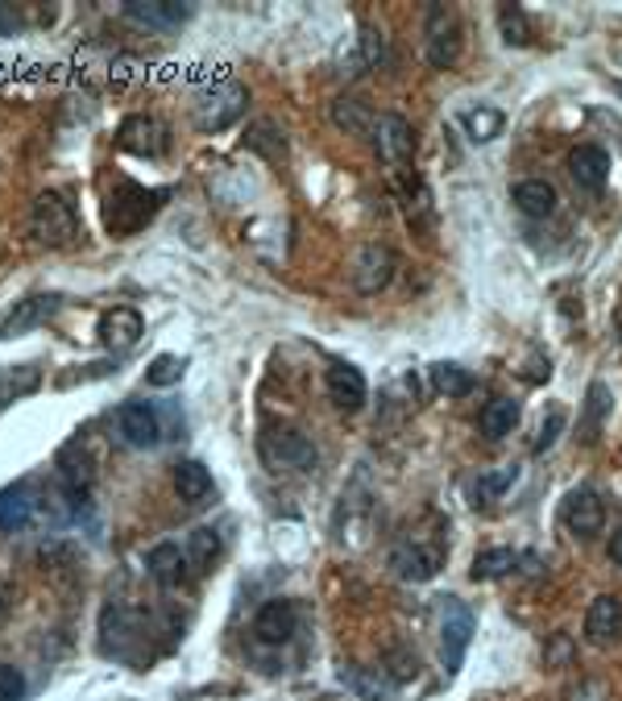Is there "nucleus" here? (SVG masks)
I'll return each instance as SVG.
<instances>
[{
	"mask_svg": "<svg viewBox=\"0 0 622 701\" xmlns=\"http://www.w3.org/2000/svg\"><path fill=\"white\" fill-rule=\"evenodd\" d=\"M473 610L465 607L461 598H440V660H444V673L457 677L469 652V639H473Z\"/></svg>",
	"mask_w": 622,
	"mask_h": 701,
	"instance_id": "f257e3e1",
	"label": "nucleus"
},
{
	"mask_svg": "<svg viewBox=\"0 0 622 701\" xmlns=\"http://www.w3.org/2000/svg\"><path fill=\"white\" fill-rule=\"evenodd\" d=\"M29 233L42 245H71L75 233H79V220H75V208L67 204V195L59 191H42L29 208Z\"/></svg>",
	"mask_w": 622,
	"mask_h": 701,
	"instance_id": "f03ea898",
	"label": "nucleus"
},
{
	"mask_svg": "<svg viewBox=\"0 0 622 701\" xmlns=\"http://www.w3.org/2000/svg\"><path fill=\"white\" fill-rule=\"evenodd\" d=\"M461 59V17L448 4L428 9V63L432 67H453Z\"/></svg>",
	"mask_w": 622,
	"mask_h": 701,
	"instance_id": "7ed1b4c3",
	"label": "nucleus"
},
{
	"mask_svg": "<svg viewBox=\"0 0 622 701\" xmlns=\"http://www.w3.org/2000/svg\"><path fill=\"white\" fill-rule=\"evenodd\" d=\"M262 457L275 469H300V473H312L316 461H320L316 445L295 428H278L270 436H262Z\"/></svg>",
	"mask_w": 622,
	"mask_h": 701,
	"instance_id": "20e7f679",
	"label": "nucleus"
},
{
	"mask_svg": "<svg viewBox=\"0 0 622 701\" xmlns=\"http://www.w3.org/2000/svg\"><path fill=\"white\" fill-rule=\"evenodd\" d=\"M394 270H398V257H394L391 245L369 241L366 250L353 257V286H357L361 295H378V291L391 286Z\"/></svg>",
	"mask_w": 622,
	"mask_h": 701,
	"instance_id": "39448f33",
	"label": "nucleus"
},
{
	"mask_svg": "<svg viewBox=\"0 0 622 701\" xmlns=\"http://www.w3.org/2000/svg\"><path fill=\"white\" fill-rule=\"evenodd\" d=\"M373 150H378V158L386 166H407L415 158V129L407 120L398 117V113H382V117H373Z\"/></svg>",
	"mask_w": 622,
	"mask_h": 701,
	"instance_id": "423d86ee",
	"label": "nucleus"
},
{
	"mask_svg": "<svg viewBox=\"0 0 622 701\" xmlns=\"http://www.w3.org/2000/svg\"><path fill=\"white\" fill-rule=\"evenodd\" d=\"M560 519H564V527H569L576 539H594L601 532V523H606V507H601V498L589 490V486H576V490H569V498H564Z\"/></svg>",
	"mask_w": 622,
	"mask_h": 701,
	"instance_id": "0eeeda50",
	"label": "nucleus"
},
{
	"mask_svg": "<svg viewBox=\"0 0 622 701\" xmlns=\"http://www.w3.org/2000/svg\"><path fill=\"white\" fill-rule=\"evenodd\" d=\"M440 564H444V552L440 548H432V544H419V539H411V544H398L391 557V569L403 577V582H432L440 573Z\"/></svg>",
	"mask_w": 622,
	"mask_h": 701,
	"instance_id": "6e6552de",
	"label": "nucleus"
},
{
	"mask_svg": "<svg viewBox=\"0 0 622 701\" xmlns=\"http://www.w3.org/2000/svg\"><path fill=\"white\" fill-rule=\"evenodd\" d=\"M300 632V610L295 602H287V598H275V602H266V607L257 610L254 619V635L262 643H270V648H282V643H291Z\"/></svg>",
	"mask_w": 622,
	"mask_h": 701,
	"instance_id": "1a4fd4ad",
	"label": "nucleus"
},
{
	"mask_svg": "<svg viewBox=\"0 0 622 701\" xmlns=\"http://www.w3.org/2000/svg\"><path fill=\"white\" fill-rule=\"evenodd\" d=\"M116 428H120L125 445H134V448H154L162 441V423L150 403H125V407L116 411Z\"/></svg>",
	"mask_w": 622,
	"mask_h": 701,
	"instance_id": "9d476101",
	"label": "nucleus"
},
{
	"mask_svg": "<svg viewBox=\"0 0 622 701\" xmlns=\"http://www.w3.org/2000/svg\"><path fill=\"white\" fill-rule=\"evenodd\" d=\"M569 175H573V183L581 191L598 195L610 183V154L601 145H576L573 154H569Z\"/></svg>",
	"mask_w": 622,
	"mask_h": 701,
	"instance_id": "9b49d317",
	"label": "nucleus"
},
{
	"mask_svg": "<svg viewBox=\"0 0 622 701\" xmlns=\"http://www.w3.org/2000/svg\"><path fill=\"white\" fill-rule=\"evenodd\" d=\"M241 109H245V88L241 84H220V88H212V95H204V104H200V129H225L229 120L241 117Z\"/></svg>",
	"mask_w": 622,
	"mask_h": 701,
	"instance_id": "f8f14e48",
	"label": "nucleus"
},
{
	"mask_svg": "<svg viewBox=\"0 0 622 701\" xmlns=\"http://www.w3.org/2000/svg\"><path fill=\"white\" fill-rule=\"evenodd\" d=\"M59 295H29V299H22V304H13V311L0 320V341H9V336H22V332H29V328L47 324L50 316L59 311Z\"/></svg>",
	"mask_w": 622,
	"mask_h": 701,
	"instance_id": "ddd939ff",
	"label": "nucleus"
},
{
	"mask_svg": "<svg viewBox=\"0 0 622 701\" xmlns=\"http://www.w3.org/2000/svg\"><path fill=\"white\" fill-rule=\"evenodd\" d=\"M145 569H150V577H154L162 589H179V585H187V577L195 573L191 561H187V548H179V544H158V548H150Z\"/></svg>",
	"mask_w": 622,
	"mask_h": 701,
	"instance_id": "4468645a",
	"label": "nucleus"
},
{
	"mask_svg": "<svg viewBox=\"0 0 622 701\" xmlns=\"http://www.w3.org/2000/svg\"><path fill=\"white\" fill-rule=\"evenodd\" d=\"M585 635H589V643H619L622 639V602L614 594H601L589 602V614H585Z\"/></svg>",
	"mask_w": 622,
	"mask_h": 701,
	"instance_id": "2eb2a0df",
	"label": "nucleus"
},
{
	"mask_svg": "<svg viewBox=\"0 0 622 701\" xmlns=\"http://www.w3.org/2000/svg\"><path fill=\"white\" fill-rule=\"evenodd\" d=\"M328 398H332L341 411H361L369 398V386H366V378H361V370L337 361V366L328 370Z\"/></svg>",
	"mask_w": 622,
	"mask_h": 701,
	"instance_id": "dca6fc26",
	"label": "nucleus"
},
{
	"mask_svg": "<svg viewBox=\"0 0 622 701\" xmlns=\"http://www.w3.org/2000/svg\"><path fill=\"white\" fill-rule=\"evenodd\" d=\"M100 341L116 353L134 349L141 341V316L134 307H113V311H104V316H100Z\"/></svg>",
	"mask_w": 622,
	"mask_h": 701,
	"instance_id": "f3484780",
	"label": "nucleus"
},
{
	"mask_svg": "<svg viewBox=\"0 0 622 701\" xmlns=\"http://www.w3.org/2000/svg\"><path fill=\"white\" fill-rule=\"evenodd\" d=\"M125 17L138 25H150V29H175L179 22L191 17V9L175 4V0H129L125 4Z\"/></svg>",
	"mask_w": 622,
	"mask_h": 701,
	"instance_id": "a211bd4d",
	"label": "nucleus"
},
{
	"mask_svg": "<svg viewBox=\"0 0 622 701\" xmlns=\"http://www.w3.org/2000/svg\"><path fill=\"white\" fill-rule=\"evenodd\" d=\"M120 145L134 154H162L166 150V125L154 117H129L120 125Z\"/></svg>",
	"mask_w": 622,
	"mask_h": 701,
	"instance_id": "6ab92c4d",
	"label": "nucleus"
},
{
	"mask_svg": "<svg viewBox=\"0 0 622 701\" xmlns=\"http://www.w3.org/2000/svg\"><path fill=\"white\" fill-rule=\"evenodd\" d=\"M154 200H158L154 191L120 188L113 200H109V229H113V233H120V225H125V212H134V229H138V225H145V216L154 212Z\"/></svg>",
	"mask_w": 622,
	"mask_h": 701,
	"instance_id": "aec40b11",
	"label": "nucleus"
},
{
	"mask_svg": "<svg viewBox=\"0 0 622 701\" xmlns=\"http://www.w3.org/2000/svg\"><path fill=\"white\" fill-rule=\"evenodd\" d=\"M515 204L523 216H535V220H544V216H553L556 212V188L548 179H523V183H515Z\"/></svg>",
	"mask_w": 622,
	"mask_h": 701,
	"instance_id": "412c9836",
	"label": "nucleus"
},
{
	"mask_svg": "<svg viewBox=\"0 0 622 701\" xmlns=\"http://www.w3.org/2000/svg\"><path fill=\"white\" fill-rule=\"evenodd\" d=\"M610 386L606 382H589V391H585V416H581V441L585 445H594L601 436V423L610 416Z\"/></svg>",
	"mask_w": 622,
	"mask_h": 701,
	"instance_id": "4be33fe9",
	"label": "nucleus"
},
{
	"mask_svg": "<svg viewBox=\"0 0 622 701\" xmlns=\"http://www.w3.org/2000/svg\"><path fill=\"white\" fill-rule=\"evenodd\" d=\"M478 423H482L485 441H503V436H510L519 428V403L515 398H494V403H485Z\"/></svg>",
	"mask_w": 622,
	"mask_h": 701,
	"instance_id": "5701e85b",
	"label": "nucleus"
},
{
	"mask_svg": "<svg viewBox=\"0 0 622 701\" xmlns=\"http://www.w3.org/2000/svg\"><path fill=\"white\" fill-rule=\"evenodd\" d=\"M29 519H34V494H29V486L0 490V532H22Z\"/></svg>",
	"mask_w": 622,
	"mask_h": 701,
	"instance_id": "b1692460",
	"label": "nucleus"
},
{
	"mask_svg": "<svg viewBox=\"0 0 622 701\" xmlns=\"http://www.w3.org/2000/svg\"><path fill=\"white\" fill-rule=\"evenodd\" d=\"M328 117H332L337 129H345V133H369V129H373V113H369L366 100H357V95H341V100H332Z\"/></svg>",
	"mask_w": 622,
	"mask_h": 701,
	"instance_id": "393cba45",
	"label": "nucleus"
},
{
	"mask_svg": "<svg viewBox=\"0 0 622 701\" xmlns=\"http://www.w3.org/2000/svg\"><path fill=\"white\" fill-rule=\"evenodd\" d=\"M515 564H519V552H510V548H485L469 564V577L473 582H498V577H507Z\"/></svg>",
	"mask_w": 622,
	"mask_h": 701,
	"instance_id": "a878e982",
	"label": "nucleus"
},
{
	"mask_svg": "<svg viewBox=\"0 0 622 701\" xmlns=\"http://www.w3.org/2000/svg\"><path fill=\"white\" fill-rule=\"evenodd\" d=\"M42 386V374L34 370V366H13V370H4L0 374V411L9 407V403H22L25 395H34Z\"/></svg>",
	"mask_w": 622,
	"mask_h": 701,
	"instance_id": "bb28decb",
	"label": "nucleus"
},
{
	"mask_svg": "<svg viewBox=\"0 0 622 701\" xmlns=\"http://www.w3.org/2000/svg\"><path fill=\"white\" fill-rule=\"evenodd\" d=\"M175 490H179L183 502H204L207 494H212V473L200 461H183V466L175 469Z\"/></svg>",
	"mask_w": 622,
	"mask_h": 701,
	"instance_id": "cd10ccee",
	"label": "nucleus"
},
{
	"mask_svg": "<svg viewBox=\"0 0 622 701\" xmlns=\"http://www.w3.org/2000/svg\"><path fill=\"white\" fill-rule=\"evenodd\" d=\"M432 386L444 398H461L473 391V374L465 366H457V361H440V366H432Z\"/></svg>",
	"mask_w": 622,
	"mask_h": 701,
	"instance_id": "c85d7f7f",
	"label": "nucleus"
},
{
	"mask_svg": "<svg viewBox=\"0 0 622 701\" xmlns=\"http://www.w3.org/2000/svg\"><path fill=\"white\" fill-rule=\"evenodd\" d=\"M216 557H220V536H216L212 527H195V532L187 536V561H191V569H195V573H207Z\"/></svg>",
	"mask_w": 622,
	"mask_h": 701,
	"instance_id": "c756f323",
	"label": "nucleus"
},
{
	"mask_svg": "<svg viewBox=\"0 0 622 701\" xmlns=\"http://www.w3.org/2000/svg\"><path fill=\"white\" fill-rule=\"evenodd\" d=\"M461 125H465V133H469V141H494L503 133V113L478 104V109L461 113Z\"/></svg>",
	"mask_w": 622,
	"mask_h": 701,
	"instance_id": "7c9ffc66",
	"label": "nucleus"
},
{
	"mask_svg": "<svg viewBox=\"0 0 622 701\" xmlns=\"http://www.w3.org/2000/svg\"><path fill=\"white\" fill-rule=\"evenodd\" d=\"M515 482H519V469L515 466L490 469V473H482V477L473 482V498H478V502H494V498H503Z\"/></svg>",
	"mask_w": 622,
	"mask_h": 701,
	"instance_id": "2f4dec72",
	"label": "nucleus"
},
{
	"mask_svg": "<svg viewBox=\"0 0 622 701\" xmlns=\"http://www.w3.org/2000/svg\"><path fill=\"white\" fill-rule=\"evenodd\" d=\"M498 29H503L507 47H528L531 42V22L519 4H503V9H498Z\"/></svg>",
	"mask_w": 622,
	"mask_h": 701,
	"instance_id": "473e14b6",
	"label": "nucleus"
},
{
	"mask_svg": "<svg viewBox=\"0 0 622 701\" xmlns=\"http://www.w3.org/2000/svg\"><path fill=\"white\" fill-rule=\"evenodd\" d=\"M179 378H183V361H179V357H170V353L154 357V361H150V370H145V382H150V386H175Z\"/></svg>",
	"mask_w": 622,
	"mask_h": 701,
	"instance_id": "72a5a7b5",
	"label": "nucleus"
},
{
	"mask_svg": "<svg viewBox=\"0 0 622 701\" xmlns=\"http://www.w3.org/2000/svg\"><path fill=\"white\" fill-rule=\"evenodd\" d=\"M25 698V673L13 664H0V701H22Z\"/></svg>",
	"mask_w": 622,
	"mask_h": 701,
	"instance_id": "f704fd0d",
	"label": "nucleus"
},
{
	"mask_svg": "<svg viewBox=\"0 0 622 701\" xmlns=\"http://www.w3.org/2000/svg\"><path fill=\"white\" fill-rule=\"evenodd\" d=\"M382 63V34L373 25H361V67H378Z\"/></svg>",
	"mask_w": 622,
	"mask_h": 701,
	"instance_id": "c9c22d12",
	"label": "nucleus"
},
{
	"mask_svg": "<svg viewBox=\"0 0 622 701\" xmlns=\"http://www.w3.org/2000/svg\"><path fill=\"white\" fill-rule=\"evenodd\" d=\"M386 677H391V685H403V680H415V677H419V660H415V655L394 652V655H391V668H386Z\"/></svg>",
	"mask_w": 622,
	"mask_h": 701,
	"instance_id": "e433bc0d",
	"label": "nucleus"
},
{
	"mask_svg": "<svg viewBox=\"0 0 622 701\" xmlns=\"http://www.w3.org/2000/svg\"><path fill=\"white\" fill-rule=\"evenodd\" d=\"M560 428H564V411H553L548 420H544V428H540V436H535V453H544V448L556 445V436H560Z\"/></svg>",
	"mask_w": 622,
	"mask_h": 701,
	"instance_id": "4c0bfd02",
	"label": "nucleus"
},
{
	"mask_svg": "<svg viewBox=\"0 0 622 701\" xmlns=\"http://www.w3.org/2000/svg\"><path fill=\"white\" fill-rule=\"evenodd\" d=\"M13 29H17V13H13V9H4V4H0V38H9V34H13Z\"/></svg>",
	"mask_w": 622,
	"mask_h": 701,
	"instance_id": "58836bf2",
	"label": "nucleus"
},
{
	"mask_svg": "<svg viewBox=\"0 0 622 701\" xmlns=\"http://www.w3.org/2000/svg\"><path fill=\"white\" fill-rule=\"evenodd\" d=\"M610 561L622 564V527L614 532V539H610Z\"/></svg>",
	"mask_w": 622,
	"mask_h": 701,
	"instance_id": "ea45409f",
	"label": "nucleus"
}]
</instances>
